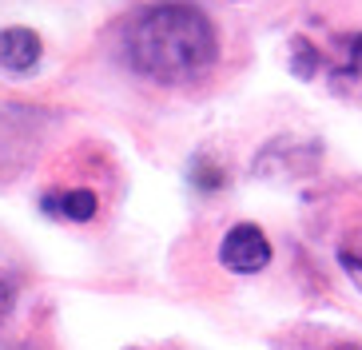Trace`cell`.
Masks as SVG:
<instances>
[{
  "instance_id": "52a82bcc",
  "label": "cell",
  "mask_w": 362,
  "mask_h": 350,
  "mask_svg": "<svg viewBox=\"0 0 362 350\" xmlns=\"http://www.w3.org/2000/svg\"><path fill=\"white\" fill-rule=\"evenodd\" d=\"M12 303H16V291H12L8 279H0V322L12 315Z\"/></svg>"
},
{
  "instance_id": "277c9868",
  "label": "cell",
  "mask_w": 362,
  "mask_h": 350,
  "mask_svg": "<svg viewBox=\"0 0 362 350\" xmlns=\"http://www.w3.org/2000/svg\"><path fill=\"white\" fill-rule=\"evenodd\" d=\"M40 207L52 219H72V223H88V219H96L100 211V199H96V191H88V187H72V191H48L40 199Z\"/></svg>"
},
{
  "instance_id": "8992f818",
  "label": "cell",
  "mask_w": 362,
  "mask_h": 350,
  "mask_svg": "<svg viewBox=\"0 0 362 350\" xmlns=\"http://www.w3.org/2000/svg\"><path fill=\"white\" fill-rule=\"evenodd\" d=\"M192 183L203 191V195H211V191H219V187L227 183V175H223V168H215L211 159L199 156V159L192 163Z\"/></svg>"
},
{
  "instance_id": "5b68a950",
  "label": "cell",
  "mask_w": 362,
  "mask_h": 350,
  "mask_svg": "<svg viewBox=\"0 0 362 350\" xmlns=\"http://www.w3.org/2000/svg\"><path fill=\"white\" fill-rule=\"evenodd\" d=\"M330 84L339 92H351L362 84V32L339 36V56L330 60Z\"/></svg>"
},
{
  "instance_id": "9c48e42d",
  "label": "cell",
  "mask_w": 362,
  "mask_h": 350,
  "mask_svg": "<svg viewBox=\"0 0 362 350\" xmlns=\"http://www.w3.org/2000/svg\"><path fill=\"white\" fill-rule=\"evenodd\" d=\"M339 350H354V346H339Z\"/></svg>"
},
{
  "instance_id": "ba28073f",
  "label": "cell",
  "mask_w": 362,
  "mask_h": 350,
  "mask_svg": "<svg viewBox=\"0 0 362 350\" xmlns=\"http://www.w3.org/2000/svg\"><path fill=\"white\" fill-rule=\"evenodd\" d=\"M351 275H354V279H358V283H362V267H354V271H351Z\"/></svg>"
},
{
  "instance_id": "6da1fadb",
  "label": "cell",
  "mask_w": 362,
  "mask_h": 350,
  "mask_svg": "<svg viewBox=\"0 0 362 350\" xmlns=\"http://www.w3.org/2000/svg\"><path fill=\"white\" fill-rule=\"evenodd\" d=\"M124 52L132 68L156 84H195L211 72L219 40L211 21L195 4L163 0V4H148L128 24Z\"/></svg>"
},
{
  "instance_id": "3957f363",
  "label": "cell",
  "mask_w": 362,
  "mask_h": 350,
  "mask_svg": "<svg viewBox=\"0 0 362 350\" xmlns=\"http://www.w3.org/2000/svg\"><path fill=\"white\" fill-rule=\"evenodd\" d=\"M44 56V40L33 28H4L0 32V68L4 72H33Z\"/></svg>"
},
{
  "instance_id": "7a4b0ae2",
  "label": "cell",
  "mask_w": 362,
  "mask_h": 350,
  "mask_svg": "<svg viewBox=\"0 0 362 350\" xmlns=\"http://www.w3.org/2000/svg\"><path fill=\"white\" fill-rule=\"evenodd\" d=\"M219 263L235 275H255L271 263V243H267L263 227L255 223H235L231 231L223 235V247H219Z\"/></svg>"
}]
</instances>
